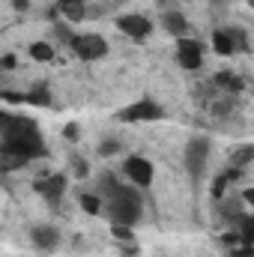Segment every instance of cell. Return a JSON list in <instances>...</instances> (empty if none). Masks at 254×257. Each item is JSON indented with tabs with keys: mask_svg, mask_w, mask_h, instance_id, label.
<instances>
[{
	"mask_svg": "<svg viewBox=\"0 0 254 257\" xmlns=\"http://www.w3.org/2000/svg\"><path fill=\"white\" fill-rule=\"evenodd\" d=\"M54 9L63 15L66 21L78 24V21L87 15V0H57V3H54Z\"/></svg>",
	"mask_w": 254,
	"mask_h": 257,
	"instance_id": "obj_12",
	"label": "cell"
},
{
	"mask_svg": "<svg viewBox=\"0 0 254 257\" xmlns=\"http://www.w3.org/2000/svg\"><path fill=\"white\" fill-rule=\"evenodd\" d=\"M3 69H15V54H6V57H3Z\"/></svg>",
	"mask_w": 254,
	"mask_h": 257,
	"instance_id": "obj_27",
	"label": "cell"
},
{
	"mask_svg": "<svg viewBox=\"0 0 254 257\" xmlns=\"http://www.w3.org/2000/svg\"><path fill=\"white\" fill-rule=\"evenodd\" d=\"M162 27H165L171 36L183 39V36L189 33V18H186L183 12H177V9H168V12L162 15Z\"/></svg>",
	"mask_w": 254,
	"mask_h": 257,
	"instance_id": "obj_11",
	"label": "cell"
},
{
	"mask_svg": "<svg viewBox=\"0 0 254 257\" xmlns=\"http://www.w3.org/2000/svg\"><path fill=\"white\" fill-rule=\"evenodd\" d=\"M36 194H42L48 203H57L66 192V174H42L36 183H33Z\"/></svg>",
	"mask_w": 254,
	"mask_h": 257,
	"instance_id": "obj_9",
	"label": "cell"
},
{
	"mask_svg": "<svg viewBox=\"0 0 254 257\" xmlns=\"http://www.w3.org/2000/svg\"><path fill=\"white\" fill-rule=\"evenodd\" d=\"M69 48L81 60H102V57H108V42L99 33H75V39H72Z\"/></svg>",
	"mask_w": 254,
	"mask_h": 257,
	"instance_id": "obj_5",
	"label": "cell"
},
{
	"mask_svg": "<svg viewBox=\"0 0 254 257\" xmlns=\"http://www.w3.org/2000/svg\"><path fill=\"white\" fill-rule=\"evenodd\" d=\"M111 233H114V239L132 242V227H126V224H111Z\"/></svg>",
	"mask_w": 254,
	"mask_h": 257,
	"instance_id": "obj_24",
	"label": "cell"
},
{
	"mask_svg": "<svg viewBox=\"0 0 254 257\" xmlns=\"http://www.w3.org/2000/svg\"><path fill=\"white\" fill-rule=\"evenodd\" d=\"M239 177H242V168H227L224 174H218V180H212V189H209L212 192V200H221L224 197V189L230 183H236Z\"/></svg>",
	"mask_w": 254,
	"mask_h": 257,
	"instance_id": "obj_13",
	"label": "cell"
},
{
	"mask_svg": "<svg viewBox=\"0 0 254 257\" xmlns=\"http://www.w3.org/2000/svg\"><path fill=\"white\" fill-rule=\"evenodd\" d=\"M27 54H30L36 63H48V60H54V48H51L48 42H33V45L27 48Z\"/></svg>",
	"mask_w": 254,
	"mask_h": 257,
	"instance_id": "obj_19",
	"label": "cell"
},
{
	"mask_svg": "<svg viewBox=\"0 0 254 257\" xmlns=\"http://www.w3.org/2000/svg\"><path fill=\"white\" fill-rule=\"evenodd\" d=\"M63 138L75 141V138H78V126H66V128H63Z\"/></svg>",
	"mask_w": 254,
	"mask_h": 257,
	"instance_id": "obj_26",
	"label": "cell"
},
{
	"mask_svg": "<svg viewBox=\"0 0 254 257\" xmlns=\"http://www.w3.org/2000/svg\"><path fill=\"white\" fill-rule=\"evenodd\" d=\"M12 6H15L18 12H24V9H27V0H12Z\"/></svg>",
	"mask_w": 254,
	"mask_h": 257,
	"instance_id": "obj_29",
	"label": "cell"
},
{
	"mask_svg": "<svg viewBox=\"0 0 254 257\" xmlns=\"http://www.w3.org/2000/svg\"><path fill=\"white\" fill-rule=\"evenodd\" d=\"M123 177H126L132 186H138V189H150V186H153V177H156V168H153V162L144 159V156H126V162H123Z\"/></svg>",
	"mask_w": 254,
	"mask_h": 257,
	"instance_id": "obj_6",
	"label": "cell"
},
{
	"mask_svg": "<svg viewBox=\"0 0 254 257\" xmlns=\"http://www.w3.org/2000/svg\"><path fill=\"white\" fill-rule=\"evenodd\" d=\"M165 117V108L153 99H138L126 105L123 111H117V120L120 123H153V120H162Z\"/></svg>",
	"mask_w": 254,
	"mask_h": 257,
	"instance_id": "obj_4",
	"label": "cell"
},
{
	"mask_svg": "<svg viewBox=\"0 0 254 257\" xmlns=\"http://www.w3.org/2000/svg\"><path fill=\"white\" fill-rule=\"evenodd\" d=\"M212 48H215V54H221V57H227V54H233V51H236V42H233V36H230V30H227V27L212 33Z\"/></svg>",
	"mask_w": 254,
	"mask_h": 257,
	"instance_id": "obj_15",
	"label": "cell"
},
{
	"mask_svg": "<svg viewBox=\"0 0 254 257\" xmlns=\"http://www.w3.org/2000/svg\"><path fill=\"white\" fill-rule=\"evenodd\" d=\"M248 6H251V9H254V0H248Z\"/></svg>",
	"mask_w": 254,
	"mask_h": 257,
	"instance_id": "obj_30",
	"label": "cell"
},
{
	"mask_svg": "<svg viewBox=\"0 0 254 257\" xmlns=\"http://www.w3.org/2000/svg\"><path fill=\"white\" fill-rule=\"evenodd\" d=\"M242 200H245V203H251V209H254V186H251V189H245V192H242Z\"/></svg>",
	"mask_w": 254,
	"mask_h": 257,
	"instance_id": "obj_28",
	"label": "cell"
},
{
	"mask_svg": "<svg viewBox=\"0 0 254 257\" xmlns=\"http://www.w3.org/2000/svg\"><path fill=\"white\" fill-rule=\"evenodd\" d=\"M236 224V236H239V242L242 245H248V248H254V215H242V218H236L233 221Z\"/></svg>",
	"mask_w": 254,
	"mask_h": 257,
	"instance_id": "obj_17",
	"label": "cell"
},
{
	"mask_svg": "<svg viewBox=\"0 0 254 257\" xmlns=\"http://www.w3.org/2000/svg\"><path fill=\"white\" fill-rule=\"evenodd\" d=\"M108 215H111V224H138L141 215H144V200H141V192L138 186H120L117 194L108 200Z\"/></svg>",
	"mask_w": 254,
	"mask_h": 257,
	"instance_id": "obj_2",
	"label": "cell"
},
{
	"mask_svg": "<svg viewBox=\"0 0 254 257\" xmlns=\"http://www.w3.org/2000/svg\"><path fill=\"white\" fill-rule=\"evenodd\" d=\"M117 30L129 36L132 42H144L153 36V21L147 15H138V12H129V15H120L117 18Z\"/></svg>",
	"mask_w": 254,
	"mask_h": 257,
	"instance_id": "obj_7",
	"label": "cell"
},
{
	"mask_svg": "<svg viewBox=\"0 0 254 257\" xmlns=\"http://www.w3.org/2000/svg\"><path fill=\"white\" fill-rule=\"evenodd\" d=\"M30 242H33V248H39V251H57V245H60V230H57L54 224H36V227H30Z\"/></svg>",
	"mask_w": 254,
	"mask_h": 257,
	"instance_id": "obj_10",
	"label": "cell"
},
{
	"mask_svg": "<svg viewBox=\"0 0 254 257\" xmlns=\"http://www.w3.org/2000/svg\"><path fill=\"white\" fill-rule=\"evenodd\" d=\"M230 30V36H233V42H236V51H248V36H245V30L242 27H227Z\"/></svg>",
	"mask_w": 254,
	"mask_h": 257,
	"instance_id": "obj_23",
	"label": "cell"
},
{
	"mask_svg": "<svg viewBox=\"0 0 254 257\" xmlns=\"http://www.w3.org/2000/svg\"><path fill=\"white\" fill-rule=\"evenodd\" d=\"M120 186H123V183H120V177L108 171V174H102V177L96 180V194H99L102 200H111V197L117 194V189H120Z\"/></svg>",
	"mask_w": 254,
	"mask_h": 257,
	"instance_id": "obj_14",
	"label": "cell"
},
{
	"mask_svg": "<svg viewBox=\"0 0 254 257\" xmlns=\"http://www.w3.org/2000/svg\"><path fill=\"white\" fill-rule=\"evenodd\" d=\"M120 153H123V144L114 141V138H108V141L99 144V156H102V159H114V156H120Z\"/></svg>",
	"mask_w": 254,
	"mask_h": 257,
	"instance_id": "obj_22",
	"label": "cell"
},
{
	"mask_svg": "<svg viewBox=\"0 0 254 257\" xmlns=\"http://www.w3.org/2000/svg\"><path fill=\"white\" fill-rule=\"evenodd\" d=\"M45 156V141L39 126L24 117V114H0V159H3V171L12 168H24L33 159Z\"/></svg>",
	"mask_w": 254,
	"mask_h": 257,
	"instance_id": "obj_1",
	"label": "cell"
},
{
	"mask_svg": "<svg viewBox=\"0 0 254 257\" xmlns=\"http://www.w3.org/2000/svg\"><path fill=\"white\" fill-rule=\"evenodd\" d=\"M75 174H78V180L87 177V162H84V159H75Z\"/></svg>",
	"mask_w": 254,
	"mask_h": 257,
	"instance_id": "obj_25",
	"label": "cell"
},
{
	"mask_svg": "<svg viewBox=\"0 0 254 257\" xmlns=\"http://www.w3.org/2000/svg\"><path fill=\"white\" fill-rule=\"evenodd\" d=\"M78 200H81V209H84L87 215H99V212L105 209V206H102V197H99L96 192L93 194H81Z\"/></svg>",
	"mask_w": 254,
	"mask_h": 257,
	"instance_id": "obj_20",
	"label": "cell"
},
{
	"mask_svg": "<svg viewBox=\"0 0 254 257\" xmlns=\"http://www.w3.org/2000/svg\"><path fill=\"white\" fill-rule=\"evenodd\" d=\"M21 102H27V105H39V108H48V105H51V90H48L45 84H39V87H33L30 93H21Z\"/></svg>",
	"mask_w": 254,
	"mask_h": 257,
	"instance_id": "obj_16",
	"label": "cell"
},
{
	"mask_svg": "<svg viewBox=\"0 0 254 257\" xmlns=\"http://www.w3.org/2000/svg\"><path fill=\"white\" fill-rule=\"evenodd\" d=\"M248 162H254V144H242V147H236L230 153V168H242L245 171Z\"/></svg>",
	"mask_w": 254,
	"mask_h": 257,
	"instance_id": "obj_18",
	"label": "cell"
},
{
	"mask_svg": "<svg viewBox=\"0 0 254 257\" xmlns=\"http://www.w3.org/2000/svg\"><path fill=\"white\" fill-rule=\"evenodd\" d=\"M177 63L183 69H189V72L203 66V48H200L197 39H189V36L177 39Z\"/></svg>",
	"mask_w": 254,
	"mask_h": 257,
	"instance_id": "obj_8",
	"label": "cell"
},
{
	"mask_svg": "<svg viewBox=\"0 0 254 257\" xmlns=\"http://www.w3.org/2000/svg\"><path fill=\"white\" fill-rule=\"evenodd\" d=\"M212 81H215V87H224V90H242V78H236L230 72H218Z\"/></svg>",
	"mask_w": 254,
	"mask_h": 257,
	"instance_id": "obj_21",
	"label": "cell"
},
{
	"mask_svg": "<svg viewBox=\"0 0 254 257\" xmlns=\"http://www.w3.org/2000/svg\"><path fill=\"white\" fill-rule=\"evenodd\" d=\"M209 138H203V135H194L189 144H186V153H183V159H186V171H189L191 180H197V177H203V171H206V162H209Z\"/></svg>",
	"mask_w": 254,
	"mask_h": 257,
	"instance_id": "obj_3",
	"label": "cell"
}]
</instances>
